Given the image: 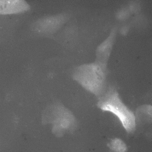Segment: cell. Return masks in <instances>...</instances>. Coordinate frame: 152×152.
<instances>
[{
	"mask_svg": "<svg viewBox=\"0 0 152 152\" xmlns=\"http://www.w3.org/2000/svg\"><path fill=\"white\" fill-rule=\"evenodd\" d=\"M108 145L113 152H126L127 150L126 144L118 138H115L112 140Z\"/></svg>",
	"mask_w": 152,
	"mask_h": 152,
	"instance_id": "cell-8",
	"label": "cell"
},
{
	"mask_svg": "<svg viewBox=\"0 0 152 152\" xmlns=\"http://www.w3.org/2000/svg\"><path fill=\"white\" fill-rule=\"evenodd\" d=\"M70 16V14L66 12L44 16L35 21L32 29L38 36L50 37L61 28Z\"/></svg>",
	"mask_w": 152,
	"mask_h": 152,
	"instance_id": "cell-4",
	"label": "cell"
},
{
	"mask_svg": "<svg viewBox=\"0 0 152 152\" xmlns=\"http://www.w3.org/2000/svg\"><path fill=\"white\" fill-rule=\"evenodd\" d=\"M117 30V27L113 28L108 36L97 47L95 61L107 64L116 38Z\"/></svg>",
	"mask_w": 152,
	"mask_h": 152,
	"instance_id": "cell-5",
	"label": "cell"
},
{
	"mask_svg": "<svg viewBox=\"0 0 152 152\" xmlns=\"http://www.w3.org/2000/svg\"><path fill=\"white\" fill-rule=\"evenodd\" d=\"M30 9V4L24 0H0V14L22 13L27 11Z\"/></svg>",
	"mask_w": 152,
	"mask_h": 152,
	"instance_id": "cell-6",
	"label": "cell"
},
{
	"mask_svg": "<svg viewBox=\"0 0 152 152\" xmlns=\"http://www.w3.org/2000/svg\"><path fill=\"white\" fill-rule=\"evenodd\" d=\"M107 65L95 61L81 64L73 69L71 77L84 89L98 98L105 92L108 86Z\"/></svg>",
	"mask_w": 152,
	"mask_h": 152,
	"instance_id": "cell-1",
	"label": "cell"
},
{
	"mask_svg": "<svg viewBox=\"0 0 152 152\" xmlns=\"http://www.w3.org/2000/svg\"><path fill=\"white\" fill-rule=\"evenodd\" d=\"M134 114L135 120L142 119L151 120L152 117V106L149 104L140 105L136 108Z\"/></svg>",
	"mask_w": 152,
	"mask_h": 152,
	"instance_id": "cell-7",
	"label": "cell"
},
{
	"mask_svg": "<svg viewBox=\"0 0 152 152\" xmlns=\"http://www.w3.org/2000/svg\"><path fill=\"white\" fill-rule=\"evenodd\" d=\"M96 105L102 111L115 116L128 133L135 131L136 121L134 113L123 102L114 86H108L105 92L98 98Z\"/></svg>",
	"mask_w": 152,
	"mask_h": 152,
	"instance_id": "cell-2",
	"label": "cell"
},
{
	"mask_svg": "<svg viewBox=\"0 0 152 152\" xmlns=\"http://www.w3.org/2000/svg\"><path fill=\"white\" fill-rule=\"evenodd\" d=\"M130 12L128 8H124L119 10L117 12L116 17L119 20H124L129 16Z\"/></svg>",
	"mask_w": 152,
	"mask_h": 152,
	"instance_id": "cell-9",
	"label": "cell"
},
{
	"mask_svg": "<svg viewBox=\"0 0 152 152\" xmlns=\"http://www.w3.org/2000/svg\"><path fill=\"white\" fill-rule=\"evenodd\" d=\"M47 123L53 124L54 131H63L75 127L77 121L73 113L59 101L48 105L43 112Z\"/></svg>",
	"mask_w": 152,
	"mask_h": 152,
	"instance_id": "cell-3",
	"label": "cell"
}]
</instances>
